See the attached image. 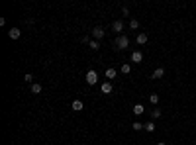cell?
I'll use <instances>...</instances> for the list:
<instances>
[{"label":"cell","mask_w":196,"mask_h":145,"mask_svg":"<svg viewBox=\"0 0 196 145\" xmlns=\"http://www.w3.org/2000/svg\"><path fill=\"white\" fill-rule=\"evenodd\" d=\"M88 45H90V49H94V51H96V49H100V43H98L96 39H90V41H88Z\"/></svg>","instance_id":"15"},{"label":"cell","mask_w":196,"mask_h":145,"mask_svg":"<svg viewBox=\"0 0 196 145\" xmlns=\"http://www.w3.org/2000/svg\"><path fill=\"white\" fill-rule=\"evenodd\" d=\"M100 90L104 94H110L112 90H114V86H112V82H102V86H100Z\"/></svg>","instance_id":"8"},{"label":"cell","mask_w":196,"mask_h":145,"mask_svg":"<svg viewBox=\"0 0 196 145\" xmlns=\"http://www.w3.org/2000/svg\"><path fill=\"white\" fill-rule=\"evenodd\" d=\"M131 61H133V63H141V61H143V53L141 51H133L131 53Z\"/></svg>","instance_id":"6"},{"label":"cell","mask_w":196,"mask_h":145,"mask_svg":"<svg viewBox=\"0 0 196 145\" xmlns=\"http://www.w3.org/2000/svg\"><path fill=\"white\" fill-rule=\"evenodd\" d=\"M122 72H124V75H130V72H131V67L128 65V63H124V65H122Z\"/></svg>","instance_id":"16"},{"label":"cell","mask_w":196,"mask_h":145,"mask_svg":"<svg viewBox=\"0 0 196 145\" xmlns=\"http://www.w3.org/2000/svg\"><path fill=\"white\" fill-rule=\"evenodd\" d=\"M130 27H131V30H137V27H139V22H137V20H131L130 22Z\"/></svg>","instance_id":"20"},{"label":"cell","mask_w":196,"mask_h":145,"mask_svg":"<svg viewBox=\"0 0 196 145\" xmlns=\"http://www.w3.org/2000/svg\"><path fill=\"white\" fill-rule=\"evenodd\" d=\"M145 132H149V133H153V132H155V124H153V120L145 124Z\"/></svg>","instance_id":"14"},{"label":"cell","mask_w":196,"mask_h":145,"mask_svg":"<svg viewBox=\"0 0 196 145\" xmlns=\"http://www.w3.org/2000/svg\"><path fill=\"white\" fill-rule=\"evenodd\" d=\"M92 37H94V39H102V37H104V27H100V26H96V27H92Z\"/></svg>","instance_id":"3"},{"label":"cell","mask_w":196,"mask_h":145,"mask_svg":"<svg viewBox=\"0 0 196 145\" xmlns=\"http://www.w3.org/2000/svg\"><path fill=\"white\" fill-rule=\"evenodd\" d=\"M86 82H88V84H96L98 82V75H96L94 69H90V71L86 72Z\"/></svg>","instance_id":"2"},{"label":"cell","mask_w":196,"mask_h":145,"mask_svg":"<svg viewBox=\"0 0 196 145\" xmlns=\"http://www.w3.org/2000/svg\"><path fill=\"white\" fill-rule=\"evenodd\" d=\"M112 30H114V32H118V33L124 32V22H122V20H116L114 24H112Z\"/></svg>","instance_id":"5"},{"label":"cell","mask_w":196,"mask_h":145,"mask_svg":"<svg viewBox=\"0 0 196 145\" xmlns=\"http://www.w3.org/2000/svg\"><path fill=\"white\" fill-rule=\"evenodd\" d=\"M71 108H73V110H75V112H80V110L85 108V104H82V100H73Z\"/></svg>","instance_id":"4"},{"label":"cell","mask_w":196,"mask_h":145,"mask_svg":"<svg viewBox=\"0 0 196 145\" xmlns=\"http://www.w3.org/2000/svg\"><path fill=\"white\" fill-rule=\"evenodd\" d=\"M24 80H26V82H32V84H33V75H30V72H27L26 77H24Z\"/></svg>","instance_id":"21"},{"label":"cell","mask_w":196,"mask_h":145,"mask_svg":"<svg viewBox=\"0 0 196 145\" xmlns=\"http://www.w3.org/2000/svg\"><path fill=\"white\" fill-rule=\"evenodd\" d=\"M143 112H145V108L141 104H135V106H133V114H135V116H141Z\"/></svg>","instance_id":"10"},{"label":"cell","mask_w":196,"mask_h":145,"mask_svg":"<svg viewBox=\"0 0 196 145\" xmlns=\"http://www.w3.org/2000/svg\"><path fill=\"white\" fill-rule=\"evenodd\" d=\"M116 75H118V72H116V69H108V71H106V77H108V79H114Z\"/></svg>","instance_id":"17"},{"label":"cell","mask_w":196,"mask_h":145,"mask_svg":"<svg viewBox=\"0 0 196 145\" xmlns=\"http://www.w3.org/2000/svg\"><path fill=\"white\" fill-rule=\"evenodd\" d=\"M163 75H165V69H163V67H159V69H155V71H153L151 79H163Z\"/></svg>","instance_id":"9"},{"label":"cell","mask_w":196,"mask_h":145,"mask_svg":"<svg viewBox=\"0 0 196 145\" xmlns=\"http://www.w3.org/2000/svg\"><path fill=\"white\" fill-rule=\"evenodd\" d=\"M116 45H118V49H125V47L130 45V39H128V35H120L116 39Z\"/></svg>","instance_id":"1"},{"label":"cell","mask_w":196,"mask_h":145,"mask_svg":"<svg viewBox=\"0 0 196 145\" xmlns=\"http://www.w3.org/2000/svg\"><path fill=\"white\" fill-rule=\"evenodd\" d=\"M149 102L151 104H157V102H159V96H157V94H149Z\"/></svg>","instance_id":"19"},{"label":"cell","mask_w":196,"mask_h":145,"mask_svg":"<svg viewBox=\"0 0 196 145\" xmlns=\"http://www.w3.org/2000/svg\"><path fill=\"white\" fill-rule=\"evenodd\" d=\"M157 145H165V143H157Z\"/></svg>","instance_id":"23"},{"label":"cell","mask_w":196,"mask_h":145,"mask_svg":"<svg viewBox=\"0 0 196 145\" xmlns=\"http://www.w3.org/2000/svg\"><path fill=\"white\" fill-rule=\"evenodd\" d=\"M159 116H161V110H157V108L155 110H151V120H157Z\"/></svg>","instance_id":"18"},{"label":"cell","mask_w":196,"mask_h":145,"mask_svg":"<svg viewBox=\"0 0 196 145\" xmlns=\"http://www.w3.org/2000/svg\"><path fill=\"white\" fill-rule=\"evenodd\" d=\"M137 43H139V45L147 43V33H137Z\"/></svg>","instance_id":"11"},{"label":"cell","mask_w":196,"mask_h":145,"mask_svg":"<svg viewBox=\"0 0 196 145\" xmlns=\"http://www.w3.org/2000/svg\"><path fill=\"white\" fill-rule=\"evenodd\" d=\"M20 35H22V32H20L18 27H12V30L8 32V37H10V39H18Z\"/></svg>","instance_id":"7"},{"label":"cell","mask_w":196,"mask_h":145,"mask_svg":"<svg viewBox=\"0 0 196 145\" xmlns=\"http://www.w3.org/2000/svg\"><path fill=\"white\" fill-rule=\"evenodd\" d=\"M41 90H43V86L41 84H37V82H33L32 84V94H39Z\"/></svg>","instance_id":"12"},{"label":"cell","mask_w":196,"mask_h":145,"mask_svg":"<svg viewBox=\"0 0 196 145\" xmlns=\"http://www.w3.org/2000/svg\"><path fill=\"white\" fill-rule=\"evenodd\" d=\"M131 127H133L135 132H141V130H145V124H141V122H133V124H131Z\"/></svg>","instance_id":"13"},{"label":"cell","mask_w":196,"mask_h":145,"mask_svg":"<svg viewBox=\"0 0 196 145\" xmlns=\"http://www.w3.org/2000/svg\"><path fill=\"white\" fill-rule=\"evenodd\" d=\"M122 14H124V16H128V14H130V10H128V6H124V8H122Z\"/></svg>","instance_id":"22"}]
</instances>
